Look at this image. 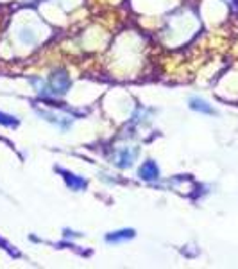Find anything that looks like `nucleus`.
<instances>
[{"mask_svg": "<svg viewBox=\"0 0 238 269\" xmlns=\"http://www.w3.org/2000/svg\"><path fill=\"white\" fill-rule=\"evenodd\" d=\"M138 176H140L141 180H145V182H153V180L160 178V169H158L156 162L147 160V162L138 169Z\"/></svg>", "mask_w": 238, "mask_h": 269, "instance_id": "obj_2", "label": "nucleus"}, {"mask_svg": "<svg viewBox=\"0 0 238 269\" xmlns=\"http://www.w3.org/2000/svg\"><path fill=\"white\" fill-rule=\"evenodd\" d=\"M190 108L196 111H201V113H208V115H215V110L206 103L204 99H199V97H192L190 99Z\"/></svg>", "mask_w": 238, "mask_h": 269, "instance_id": "obj_5", "label": "nucleus"}, {"mask_svg": "<svg viewBox=\"0 0 238 269\" xmlns=\"http://www.w3.org/2000/svg\"><path fill=\"white\" fill-rule=\"evenodd\" d=\"M51 86L52 95H63L67 94V90L70 88V79H68V75L63 70H58L51 75Z\"/></svg>", "mask_w": 238, "mask_h": 269, "instance_id": "obj_1", "label": "nucleus"}, {"mask_svg": "<svg viewBox=\"0 0 238 269\" xmlns=\"http://www.w3.org/2000/svg\"><path fill=\"white\" fill-rule=\"evenodd\" d=\"M133 158H134L133 153L124 151V153H122V156H120V162H118V165H120L122 169H124V167H131V165H133Z\"/></svg>", "mask_w": 238, "mask_h": 269, "instance_id": "obj_6", "label": "nucleus"}, {"mask_svg": "<svg viewBox=\"0 0 238 269\" xmlns=\"http://www.w3.org/2000/svg\"><path fill=\"white\" fill-rule=\"evenodd\" d=\"M0 124H4V126H15L16 119L15 117H11V115H6L0 111Z\"/></svg>", "mask_w": 238, "mask_h": 269, "instance_id": "obj_7", "label": "nucleus"}, {"mask_svg": "<svg viewBox=\"0 0 238 269\" xmlns=\"http://www.w3.org/2000/svg\"><path fill=\"white\" fill-rule=\"evenodd\" d=\"M134 237V230L129 228V230H118V232H113V234H108L106 235V241L108 242H122V241H127V239H133Z\"/></svg>", "mask_w": 238, "mask_h": 269, "instance_id": "obj_4", "label": "nucleus"}, {"mask_svg": "<svg viewBox=\"0 0 238 269\" xmlns=\"http://www.w3.org/2000/svg\"><path fill=\"white\" fill-rule=\"evenodd\" d=\"M63 174V178H65V182H67V185L70 187L72 190H81L86 187V180L81 178V176H75V174H70V172H67V170H59Z\"/></svg>", "mask_w": 238, "mask_h": 269, "instance_id": "obj_3", "label": "nucleus"}]
</instances>
